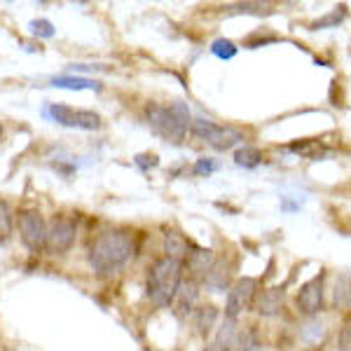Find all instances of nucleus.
<instances>
[{"instance_id":"nucleus-1","label":"nucleus","mask_w":351,"mask_h":351,"mask_svg":"<svg viewBox=\"0 0 351 351\" xmlns=\"http://www.w3.org/2000/svg\"><path fill=\"white\" fill-rule=\"evenodd\" d=\"M136 253L134 234L127 230L101 232L87 251L89 267L99 276H115L127 267Z\"/></svg>"},{"instance_id":"nucleus-2","label":"nucleus","mask_w":351,"mask_h":351,"mask_svg":"<svg viewBox=\"0 0 351 351\" xmlns=\"http://www.w3.org/2000/svg\"><path fill=\"white\" fill-rule=\"evenodd\" d=\"M145 120L157 136H162L169 143H183L185 136L190 134L192 115L185 101H173V104H148L145 106Z\"/></svg>"},{"instance_id":"nucleus-3","label":"nucleus","mask_w":351,"mask_h":351,"mask_svg":"<svg viewBox=\"0 0 351 351\" xmlns=\"http://www.w3.org/2000/svg\"><path fill=\"white\" fill-rule=\"evenodd\" d=\"M183 263L171 258H157L148 269V298L155 307H171L176 293L183 284Z\"/></svg>"},{"instance_id":"nucleus-4","label":"nucleus","mask_w":351,"mask_h":351,"mask_svg":"<svg viewBox=\"0 0 351 351\" xmlns=\"http://www.w3.org/2000/svg\"><path fill=\"white\" fill-rule=\"evenodd\" d=\"M16 225H19L21 243L31 253H40L47 246V220L38 208H21L16 213Z\"/></svg>"},{"instance_id":"nucleus-5","label":"nucleus","mask_w":351,"mask_h":351,"mask_svg":"<svg viewBox=\"0 0 351 351\" xmlns=\"http://www.w3.org/2000/svg\"><path fill=\"white\" fill-rule=\"evenodd\" d=\"M258 286H260V281L253 279V276H241V279H237L234 284L230 286L228 300H225V319L239 321V316L243 311H248L253 307V302H256Z\"/></svg>"},{"instance_id":"nucleus-6","label":"nucleus","mask_w":351,"mask_h":351,"mask_svg":"<svg viewBox=\"0 0 351 351\" xmlns=\"http://www.w3.org/2000/svg\"><path fill=\"white\" fill-rule=\"evenodd\" d=\"M295 307L304 319L309 316H319L326 307V271H319L316 276H311L307 284L298 288L295 295Z\"/></svg>"},{"instance_id":"nucleus-7","label":"nucleus","mask_w":351,"mask_h":351,"mask_svg":"<svg viewBox=\"0 0 351 351\" xmlns=\"http://www.w3.org/2000/svg\"><path fill=\"white\" fill-rule=\"evenodd\" d=\"M77 239V225L68 216H56L52 223L47 225V251L52 256H64L73 248Z\"/></svg>"},{"instance_id":"nucleus-8","label":"nucleus","mask_w":351,"mask_h":351,"mask_svg":"<svg viewBox=\"0 0 351 351\" xmlns=\"http://www.w3.org/2000/svg\"><path fill=\"white\" fill-rule=\"evenodd\" d=\"M243 141H246V132L241 127H234V124H216V129L208 136L206 143L218 152H228L232 148H239Z\"/></svg>"},{"instance_id":"nucleus-9","label":"nucleus","mask_w":351,"mask_h":351,"mask_svg":"<svg viewBox=\"0 0 351 351\" xmlns=\"http://www.w3.org/2000/svg\"><path fill=\"white\" fill-rule=\"evenodd\" d=\"M213 263H216V256H213L211 248L192 246L188 258H185V263H183V267L188 269V279L199 281L208 274V269L213 267Z\"/></svg>"},{"instance_id":"nucleus-10","label":"nucleus","mask_w":351,"mask_h":351,"mask_svg":"<svg viewBox=\"0 0 351 351\" xmlns=\"http://www.w3.org/2000/svg\"><path fill=\"white\" fill-rule=\"evenodd\" d=\"M284 302H286V286H274V288H267V291L258 293L256 302H253V309H256L260 316H276L284 309Z\"/></svg>"},{"instance_id":"nucleus-11","label":"nucleus","mask_w":351,"mask_h":351,"mask_svg":"<svg viewBox=\"0 0 351 351\" xmlns=\"http://www.w3.org/2000/svg\"><path fill=\"white\" fill-rule=\"evenodd\" d=\"M197 300H199V284L195 279H183L171 307L180 319H185V316H190L197 309Z\"/></svg>"},{"instance_id":"nucleus-12","label":"nucleus","mask_w":351,"mask_h":351,"mask_svg":"<svg viewBox=\"0 0 351 351\" xmlns=\"http://www.w3.org/2000/svg\"><path fill=\"white\" fill-rule=\"evenodd\" d=\"M162 239H164V256L171 258V260H178V263H185V258H188V253L192 248L188 237L176 228H164Z\"/></svg>"},{"instance_id":"nucleus-13","label":"nucleus","mask_w":351,"mask_h":351,"mask_svg":"<svg viewBox=\"0 0 351 351\" xmlns=\"http://www.w3.org/2000/svg\"><path fill=\"white\" fill-rule=\"evenodd\" d=\"M326 337H328V328L319 316H309V319H304L302 324L298 326V339L309 349L324 344Z\"/></svg>"},{"instance_id":"nucleus-14","label":"nucleus","mask_w":351,"mask_h":351,"mask_svg":"<svg viewBox=\"0 0 351 351\" xmlns=\"http://www.w3.org/2000/svg\"><path fill=\"white\" fill-rule=\"evenodd\" d=\"M216 321H218V307H213V304H202V307L192 311V328H195V332L199 337L211 335L213 328H216Z\"/></svg>"},{"instance_id":"nucleus-15","label":"nucleus","mask_w":351,"mask_h":351,"mask_svg":"<svg viewBox=\"0 0 351 351\" xmlns=\"http://www.w3.org/2000/svg\"><path fill=\"white\" fill-rule=\"evenodd\" d=\"M239 337H241L239 321L225 319L216 330V339H213V342L218 344L220 351H237L239 349Z\"/></svg>"},{"instance_id":"nucleus-16","label":"nucleus","mask_w":351,"mask_h":351,"mask_svg":"<svg viewBox=\"0 0 351 351\" xmlns=\"http://www.w3.org/2000/svg\"><path fill=\"white\" fill-rule=\"evenodd\" d=\"M232 267L230 265H223L220 260H216L213 263V267L208 269V274L202 279V284L208 288V291H213V293H223V291H230V271Z\"/></svg>"},{"instance_id":"nucleus-17","label":"nucleus","mask_w":351,"mask_h":351,"mask_svg":"<svg viewBox=\"0 0 351 351\" xmlns=\"http://www.w3.org/2000/svg\"><path fill=\"white\" fill-rule=\"evenodd\" d=\"M52 87L56 89H68V92H101V82L99 80H92V77H80V75H59V77H52Z\"/></svg>"},{"instance_id":"nucleus-18","label":"nucleus","mask_w":351,"mask_h":351,"mask_svg":"<svg viewBox=\"0 0 351 351\" xmlns=\"http://www.w3.org/2000/svg\"><path fill=\"white\" fill-rule=\"evenodd\" d=\"M347 5H337L335 10H330L328 14L319 16V19H314L309 24V31H326V28H337L342 24L344 19H347Z\"/></svg>"},{"instance_id":"nucleus-19","label":"nucleus","mask_w":351,"mask_h":351,"mask_svg":"<svg viewBox=\"0 0 351 351\" xmlns=\"http://www.w3.org/2000/svg\"><path fill=\"white\" fill-rule=\"evenodd\" d=\"M332 304L335 309H349L351 307V276L339 274L332 288Z\"/></svg>"},{"instance_id":"nucleus-20","label":"nucleus","mask_w":351,"mask_h":351,"mask_svg":"<svg viewBox=\"0 0 351 351\" xmlns=\"http://www.w3.org/2000/svg\"><path fill=\"white\" fill-rule=\"evenodd\" d=\"M263 150L256 148V145H241V148H237L234 152V164L241 169H256L263 164Z\"/></svg>"},{"instance_id":"nucleus-21","label":"nucleus","mask_w":351,"mask_h":351,"mask_svg":"<svg viewBox=\"0 0 351 351\" xmlns=\"http://www.w3.org/2000/svg\"><path fill=\"white\" fill-rule=\"evenodd\" d=\"M288 150L295 152V155H302L307 160H319V157L326 155V145L321 141L307 138V141H295V143L288 145Z\"/></svg>"},{"instance_id":"nucleus-22","label":"nucleus","mask_w":351,"mask_h":351,"mask_svg":"<svg viewBox=\"0 0 351 351\" xmlns=\"http://www.w3.org/2000/svg\"><path fill=\"white\" fill-rule=\"evenodd\" d=\"M45 112H47V117L52 122L73 129V122H75V108H71V106H66V104H49Z\"/></svg>"},{"instance_id":"nucleus-23","label":"nucleus","mask_w":351,"mask_h":351,"mask_svg":"<svg viewBox=\"0 0 351 351\" xmlns=\"http://www.w3.org/2000/svg\"><path fill=\"white\" fill-rule=\"evenodd\" d=\"M225 12L228 14H271L274 10H271V5L267 3H237V5H228L225 8Z\"/></svg>"},{"instance_id":"nucleus-24","label":"nucleus","mask_w":351,"mask_h":351,"mask_svg":"<svg viewBox=\"0 0 351 351\" xmlns=\"http://www.w3.org/2000/svg\"><path fill=\"white\" fill-rule=\"evenodd\" d=\"M73 129H84V132H94V129H101V115L94 110H75V122H73Z\"/></svg>"},{"instance_id":"nucleus-25","label":"nucleus","mask_w":351,"mask_h":351,"mask_svg":"<svg viewBox=\"0 0 351 351\" xmlns=\"http://www.w3.org/2000/svg\"><path fill=\"white\" fill-rule=\"evenodd\" d=\"M237 52H239V47H237V45L232 43L230 38H218V40L211 43V54L216 56V59H220V61L234 59Z\"/></svg>"},{"instance_id":"nucleus-26","label":"nucleus","mask_w":351,"mask_h":351,"mask_svg":"<svg viewBox=\"0 0 351 351\" xmlns=\"http://www.w3.org/2000/svg\"><path fill=\"white\" fill-rule=\"evenodd\" d=\"M14 230V216H12V208L5 199H0V241H8L12 237Z\"/></svg>"},{"instance_id":"nucleus-27","label":"nucleus","mask_w":351,"mask_h":351,"mask_svg":"<svg viewBox=\"0 0 351 351\" xmlns=\"http://www.w3.org/2000/svg\"><path fill=\"white\" fill-rule=\"evenodd\" d=\"M237 351H263V339L258 337V332L253 328H241L239 349Z\"/></svg>"},{"instance_id":"nucleus-28","label":"nucleus","mask_w":351,"mask_h":351,"mask_svg":"<svg viewBox=\"0 0 351 351\" xmlns=\"http://www.w3.org/2000/svg\"><path fill=\"white\" fill-rule=\"evenodd\" d=\"M28 31H31V36L43 38V40H49V38L56 36V28L49 19H33L28 24Z\"/></svg>"},{"instance_id":"nucleus-29","label":"nucleus","mask_w":351,"mask_h":351,"mask_svg":"<svg viewBox=\"0 0 351 351\" xmlns=\"http://www.w3.org/2000/svg\"><path fill=\"white\" fill-rule=\"evenodd\" d=\"M213 171H218V162L213 157H199L192 167V173L199 176V178H208Z\"/></svg>"},{"instance_id":"nucleus-30","label":"nucleus","mask_w":351,"mask_h":351,"mask_svg":"<svg viewBox=\"0 0 351 351\" xmlns=\"http://www.w3.org/2000/svg\"><path fill=\"white\" fill-rule=\"evenodd\" d=\"M134 164L141 171H150V169H155L157 164H160V157H157L155 152H141V155L134 157Z\"/></svg>"},{"instance_id":"nucleus-31","label":"nucleus","mask_w":351,"mask_h":351,"mask_svg":"<svg viewBox=\"0 0 351 351\" xmlns=\"http://www.w3.org/2000/svg\"><path fill=\"white\" fill-rule=\"evenodd\" d=\"M337 351H351V316L339 328V337H337Z\"/></svg>"},{"instance_id":"nucleus-32","label":"nucleus","mask_w":351,"mask_h":351,"mask_svg":"<svg viewBox=\"0 0 351 351\" xmlns=\"http://www.w3.org/2000/svg\"><path fill=\"white\" fill-rule=\"evenodd\" d=\"M204 351H220V349H218L216 342H211V344H206V349H204Z\"/></svg>"},{"instance_id":"nucleus-33","label":"nucleus","mask_w":351,"mask_h":351,"mask_svg":"<svg viewBox=\"0 0 351 351\" xmlns=\"http://www.w3.org/2000/svg\"><path fill=\"white\" fill-rule=\"evenodd\" d=\"M0 138H3V124H0Z\"/></svg>"}]
</instances>
